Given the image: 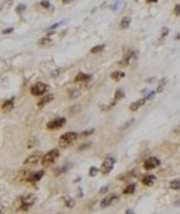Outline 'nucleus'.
<instances>
[{
	"instance_id": "obj_20",
	"label": "nucleus",
	"mask_w": 180,
	"mask_h": 214,
	"mask_svg": "<svg viewBox=\"0 0 180 214\" xmlns=\"http://www.w3.org/2000/svg\"><path fill=\"white\" fill-rule=\"evenodd\" d=\"M130 25V17H123L122 21H121V28L122 29H127Z\"/></svg>"
},
{
	"instance_id": "obj_6",
	"label": "nucleus",
	"mask_w": 180,
	"mask_h": 214,
	"mask_svg": "<svg viewBox=\"0 0 180 214\" xmlns=\"http://www.w3.org/2000/svg\"><path fill=\"white\" fill-rule=\"evenodd\" d=\"M114 164H115V159H114V157H111V156H108L105 160L103 161V165H101V168H100L101 174L108 175V174L111 172V170L114 168Z\"/></svg>"
},
{
	"instance_id": "obj_26",
	"label": "nucleus",
	"mask_w": 180,
	"mask_h": 214,
	"mask_svg": "<svg viewBox=\"0 0 180 214\" xmlns=\"http://www.w3.org/2000/svg\"><path fill=\"white\" fill-rule=\"evenodd\" d=\"M25 10H26V6H25V4H20V6L17 7V13H18V14H22Z\"/></svg>"
},
{
	"instance_id": "obj_3",
	"label": "nucleus",
	"mask_w": 180,
	"mask_h": 214,
	"mask_svg": "<svg viewBox=\"0 0 180 214\" xmlns=\"http://www.w3.org/2000/svg\"><path fill=\"white\" fill-rule=\"evenodd\" d=\"M35 202H36V197L33 195H25V196H22L21 199H20V210H22V211L29 210V207H32L35 204Z\"/></svg>"
},
{
	"instance_id": "obj_15",
	"label": "nucleus",
	"mask_w": 180,
	"mask_h": 214,
	"mask_svg": "<svg viewBox=\"0 0 180 214\" xmlns=\"http://www.w3.org/2000/svg\"><path fill=\"white\" fill-rule=\"evenodd\" d=\"M53 99H54L53 95H46V96H42V97H40V100L38 102V107H43V106H46V104H49Z\"/></svg>"
},
{
	"instance_id": "obj_22",
	"label": "nucleus",
	"mask_w": 180,
	"mask_h": 214,
	"mask_svg": "<svg viewBox=\"0 0 180 214\" xmlns=\"http://www.w3.org/2000/svg\"><path fill=\"white\" fill-rule=\"evenodd\" d=\"M104 49H105V46H104V45H97V46H94V47H92V49H90V53H92V54L100 53V52H103Z\"/></svg>"
},
{
	"instance_id": "obj_11",
	"label": "nucleus",
	"mask_w": 180,
	"mask_h": 214,
	"mask_svg": "<svg viewBox=\"0 0 180 214\" xmlns=\"http://www.w3.org/2000/svg\"><path fill=\"white\" fill-rule=\"evenodd\" d=\"M44 175V171H35V172H31L29 177L26 178V181L31 182V183H36L38 181H40Z\"/></svg>"
},
{
	"instance_id": "obj_10",
	"label": "nucleus",
	"mask_w": 180,
	"mask_h": 214,
	"mask_svg": "<svg viewBox=\"0 0 180 214\" xmlns=\"http://www.w3.org/2000/svg\"><path fill=\"white\" fill-rule=\"evenodd\" d=\"M118 195H115V193H111V195H108V196H105L103 200H101V203H100V206L103 207V209H105V207H108V206H111V204L114 203L115 200H118Z\"/></svg>"
},
{
	"instance_id": "obj_41",
	"label": "nucleus",
	"mask_w": 180,
	"mask_h": 214,
	"mask_svg": "<svg viewBox=\"0 0 180 214\" xmlns=\"http://www.w3.org/2000/svg\"><path fill=\"white\" fill-rule=\"evenodd\" d=\"M126 214H133V211H132V210H127Z\"/></svg>"
},
{
	"instance_id": "obj_32",
	"label": "nucleus",
	"mask_w": 180,
	"mask_h": 214,
	"mask_svg": "<svg viewBox=\"0 0 180 214\" xmlns=\"http://www.w3.org/2000/svg\"><path fill=\"white\" fill-rule=\"evenodd\" d=\"M155 93H157V90H151V92H150L148 95L146 96V99H147V100H150V99H152V97L155 96Z\"/></svg>"
},
{
	"instance_id": "obj_40",
	"label": "nucleus",
	"mask_w": 180,
	"mask_h": 214,
	"mask_svg": "<svg viewBox=\"0 0 180 214\" xmlns=\"http://www.w3.org/2000/svg\"><path fill=\"white\" fill-rule=\"evenodd\" d=\"M175 206H180V200H176V202H175Z\"/></svg>"
},
{
	"instance_id": "obj_25",
	"label": "nucleus",
	"mask_w": 180,
	"mask_h": 214,
	"mask_svg": "<svg viewBox=\"0 0 180 214\" xmlns=\"http://www.w3.org/2000/svg\"><path fill=\"white\" fill-rule=\"evenodd\" d=\"M97 172H98V168H96V167H90V170H89V175H90V177H96V175H97Z\"/></svg>"
},
{
	"instance_id": "obj_19",
	"label": "nucleus",
	"mask_w": 180,
	"mask_h": 214,
	"mask_svg": "<svg viewBox=\"0 0 180 214\" xmlns=\"http://www.w3.org/2000/svg\"><path fill=\"white\" fill-rule=\"evenodd\" d=\"M122 78H125V72H122V71H115L111 74V79H114V81H121Z\"/></svg>"
},
{
	"instance_id": "obj_35",
	"label": "nucleus",
	"mask_w": 180,
	"mask_h": 214,
	"mask_svg": "<svg viewBox=\"0 0 180 214\" xmlns=\"http://www.w3.org/2000/svg\"><path fill=\"white\" fill-rule=\"evenodd\" d=\"M90 146V143H86V145H82V146H79V150H83L86 149V148H89Z\"/></svg>"
},
{
	"instance_id": "obj_12",
	"label": "nucleus",
	"mask_w": 180,
	"mask_h": 214,
	"mask_svg": "<svg viewBox=\"0 0 180 214\" xmlns=\"http://www.w3.org/2000/svg\"><path fill=\"white\" fill-rule=\"evenodd\" d=\"M154 182H155V175H151V174H147L141 178V183L144 186H151Z\"/></svg>"
},
{
	"instance_id": "obj_1",
	"label": "nucleus",
	"mask_w": 180,
	"mask_h": 214,
	"mask_svg": "<svg viewBox=\"0 0 180 214\" xmlns=\"http://www.w3.org/2000/svg\"><path fill=\"white\" fill-rule=\"evenodd\" d=\"M76 139H78V134L69 131V132H65V134H63V135L60 136L58 143H60L61 148H68V146H71Z\"/></svg>"
},
{
	"instance_id": "obj_21",
	"label": "nucleus",
	"mask_w": 180,
	"mask_h": 214,
	"mask_svg": "<svg viewBox=\"0 0 180 214\" xmlns=\"http://www.w3.org/2000/svg\"><path fill=\"white\" fill-rule=\"evenodd\" d=\"M50 43H51L50 36H46V38H42V39L38 42V45H39V46H42V47H44V46H49Z\"/></svg>"
},
{
	"instance_id": "obj_18",
	"label": "nucleus",
	"mask_w": 180,
	"mask_h": 214,
	"mask_svg": "<svg viewBox=\"0 0 180 214\" xmlns=\"http://www.w3.org/2000/svg\"><path fill=\"white\" fill-rule=\"evenodd\" d=\"M123 96H125L123 90H122V89H118L117 92H115V97H114V102H112V104H111V106H114L117 102H119L121 99H123Z\"/></svg>"
},
{
	"instance_id": "obj_43",
	"label": "nucleus",
	"mask_w": 180,
	"mask_h": 214,
	"mask_svg": "<svg viewBox=\"0 0 180 214\" xmlns=\"http://www.w3.org/2000/svg\"><path fill=\"white\" fill-rule=\"evenodd\" d=\"M0 214H1V207H0Z\"/></svg>"
},
{
	"instance_id": "obj_29",
	"label": "nucleus",
	"mask_w": 180,
	"mask_h": 214,
	"mask_svg": "<svg viewBox=\"0 0 180 214\" xmlns=\"http://www.w3.org/2000/svg\"><path fill=\"white\" fill-rule=\"evenodd\" d=\"M94 132V129H89V131H85V132H82L80 134V136H89V135H92Z\"/></svg>"
},
{
	"instance_id": "obj_33",
	"label": "nucleus",
	"mask_w": 180,
	"mask_h": 214,
	"mask_svg": "<svg viewBox=\"0 0 180 214\" xmlns=\"http://www.w3.org/2000/svg\"><path fill=\"white\" fill-rule=\"evenodd\" d=\"M13 31H14V28H7V29H3L1 33H3V35H6V33H11Z\"/></svg>"
},
{
	"instance_id": "obj_5",
	"label": "nucleus",
	"mask_w": 180,
	"mask_h": 214,
	"mask_svg": "<svg viewBox=\"0 0 180 214\" xmlns=\"http://www.w3.org/2000/svg\"><path fill=\"white\" fill-rule=\"evenodd\" d=\"M46 92H47V85L44 82H36L31 86L32 96H43Z\"/></svg>"
},
{
	"instance_id": "obj_2",
	"label": "nucleus",
	"mask_w": 180,
	"mask_h": 214,
	"mask_svg": "<svg viewBox=\"0 0 180 214\" xmlns=\"http://www.w3.org/2000/svg\"><path fill=\"white\" fill-rule=\"evenodd\" d=\"M58 156H60V150L58 149H51L50 152H47L44 156L42 157V165L43 167H49V165H51L54 161L58 159Z\"/></svg>"
},
{
	"instance_id": "obj_7",
	"label": "nucleus",
	"mask_w": 180,
	"mask_h": 214,
	"mask_svg": "<svg viewBox=\"0 0 180 214\" xmlns=\"http://www.w3.org/2000/svg\"><path fill=\"white\" fill-rule=\"evenodd\" d=\"M40 161H42V156H40L39 152H36V153H32L29 157H26L24 160V165L25 167H32V165H36L38 163H40Z\"/></svg>"
},
{
	"instance_id": "obj_4",
	"label": "nucleus",
	"mask_w": 180,
	"mask_h": 214,
	"mask_svg": "<svg viewBox=\"0 0 180 214\" xmlns=\"http://www.w3.org/2000/svg\"><path fill=\"white\" fill-rule=\"evenodd\" d=\"M65 122H67V120H65L64 117L53 118L51 121H49V122L46 124V128L49 129V131H55V129L63 128L64 125H65Z\"/></svg>"
},
{
	"instance_id": "obj_23",
	"label": "nucleus",
	"mask_w": 180,
	"mask_h": 214,
	"mask_svg": "<svg viewBox=\"0 0 180 214\" xmlns=\"http://www.w3.org/2000/svg\"><path fill=\"white\" fill-rule=\"evenodd\" d=\"M169 186H170V189H175V191L180 189V179H175V181H170V182H169Z\"/></svg>"
},
{
	"instance_id": "obj_31",
	"label": "nucleus",
	"mask_w": 180,
	"mask_h": 214,
	"mask_svg": "<svg viewBox=\"0 0 180 214\" xmlns=\"http://www.w3.org/2000/svg\"><path fill=\"white\" fill-rule=\"evenodd\" d=\"M74 204H75V202L71 199V200H67V203H65V206L68 207V209H72L74 207Z\"/></svg>"
},
{
	"instance_id": "obj_36",
	"label": "nucleus",
	"mask_w": 180,
	"mask_h": 214,
	"mask_svg": "<svg viewBox=\"0 0 180 214\" xmlns=\"http://www.w3.org/2000/svg\"><path fill=\"white\" fill-rule=\"evenodd\" d=\"M105 192H108V186H104V188L100 189V193H105Z\"/></svg>"
},
{
	"instance_id": "obj_27",
	"label": "nucleus",
	"mask_w": 180,
	"mask_h": 214,
	"mask_svg": "<svg viewBox=\"0 0 180 214\" xmlns=\"http://www.w3.org/2000/svg\"><path fill=\"white\" fill-rule=\"evenodd\" d=\"M39 6H40V7H43V9H49V7H50V3H49L47 0H43V1H40V3H39Z\"/></svg>"
},
{
	"instance_id": "obj_30",
	"label": "nucleus",
	"mask_w": 180,
	"mask_h": 214,
	"mask_svg": "<svg viewBox=\"0 0 180 214\" xmlns=\"http://www.w3.org/2000/svg\"><path fill=\"white\" fill-rule=\"evenodd\" d=\"M132 175H133V171H132V172H126L125 175H121V177H119V179H126V178H130Z\"/></svg>"
},
{
	"instance_id": "obj_8",
	"label": "nucleus",
	"mask_w": 180,
	"mask_h": 214,
	"mask_svg": "<svg viewBox=\"0 0 180 214\" xmlns=\"http://www.w3.org/2000/svg\"><path fill=\"white\" fill-rule=\"evenodd\" d=\"M159 164H161V163H159V159H157V157H148L147 160L143 163V168L147 170V171H151V170L159 167Z\"/></svg>"
},
{
	"instance_id": "obj_17",
	"label": "nucleus",
	"mask_w": 180,
	"mask_h": 214,
	"mask_svg": "<svg viewBox=\"0 0 180 214\" xmlns=\"http://www.w3.org/2000/svg\"><path fill=\"white\" fill-rule=\"evenodd\" d=\"M135 191H136V185L135 183H127L125 186V189H123V193L125 195H132V193H135Z\"/></svg>"
},
{
	"instance_id": "obj_38",
	"label": "nucleus",
	"mask_w": 180,
	"mask_h": 214,
	"mask_svg": "<svg viewBox=\"0 0 180 214\" xmlns=\"http://www.w3.org/2000/svg\"><path fill=\"white\" fill-rule=\"evenodd\" d=\"M61 1H63L64 4H68V3H71V1H72V0H61Z\"/></svg>"
},
{
	"instance_id": "obj_39",
	"label": "nucleus",
	"mask_w": 180,
	"mask_h": 214,
	"mask_svg": "<svg viewBox=\"0 0 180 214\" xmlns=\"http://www.w3.org/2000/svg\"><path fill=\"white\" fill-rule=\"evenodd\" d=\"M147 1H148V3H157L158 0H147Z\"/></svg>"
},
{
	"instance_id": "obj_13",
	"label": "nucleus",
	"mask_w": 180,
	"mask_h": 214,
	"mask_svg": "<svg viewBox=\"0 0 180 214\" xmlns=\"http://www.w3.org/2000/svg\"><path fill=\"white\" fill-rule=\"evenodd\" d=\"M147 102V99L146 97H143V99H138V100H136V102H133L132 104H130V110L132 111H136V110H138L140 107L144 106V103Z\"/></svg>"
},
{
	"instance_id": "obj_37",
	"label": "nucleus",
	"mask_w": 180,
	"mask_h": 214,
	"mask_svg": "<svg viewBox=\"0 0 180 214\" xmlns=\"http://www.w3.org/2000/svg\"><path fill=\"white\" fill-rule=\"evenodd\" d=\"M168 32H169V31H168V28H164V32H162V36H166V35H168Z\"/></svg>"
},
{
	"instance_id": "obj_28",
	"label": "nucleus",
	"mask_w": 180,
	"mask_h": 214,
	"mask_svg": "<svg viewBox=\"0 0 180 214\" xmlns=\"http://www.w3.org/2000/svg\"><path fill=\"white\" fill-rule=\"evenodd\" d=\"M165 84H166V79H162L161 82H159V86H158V92H161L164 88H165Z\"/></svg>"
},
{
	"instance_id": "obj_16",
	"label": "nucleus",
	"mask_w": 180,
	"mask_h": 214,
	"mask_svg": "<svg viewBox=\"0 0 180 214\" xmlns=\"http://www.w3.org/2000/svg\"><path fill=\"white\" fill-rule=\"evenodd\" d=\"M92 79V75L85 74V72H79V74L75 76V82H87Z\"/></svg>"
},
{
	"instance_id": "obj_24",
	"label": "nucleus",
	"mask_w": 180,
	"mask_h": 214,
	"mask_svg": "<svg viewBox=\"0 0 180 214\" xmlns=\"http://www.w3.org/2000/svg\"><path fill=\"white\" fill-rule=\"evenodd\" d=\"M68 95H69L71 99H75V97L79 96V90H78V89H71V90L68 92Z\"/></svg>"
},
{
	"instance_id": "obj_9",
	"label": "nucleus",
	"mask_w": 180,
	"mask_h": 214,
	"mask_svg": "<svg viewBox=\"0 0 180 214\" xmlns=\"http://www.w3.org/2000/svg\"><path fill=\"white\" fill-rule=\"evenodd\" d=\"M136 58H137V53H136L135 50H129V52H126L123 60H122L119 64L121 65H129V64H132L133 61H136Z\"/></svg>"
},
{
	"instance_id": "obj_14",
	"label": "nucleus",
	"mask_w": 180,
	"mask_h": 214,
	"mask_svg": "<svg viewBox=\"0 0 180 214\" xmlns=\"http://www.w3.org/2000/svg\"><path fill=\"white\" fill-rule=\"evenodd\" d=\"M13 107H14V97L9 99L7 102H4L3 106H1V110H3V113H9V111L13 110Z\"/></svg>"
},
{
	"instance_id": "obj_34",
	"label": "nucleus",
	"mask_w": 180,
	"mask_h": 214,
	"mask_svg": "<svg viewBox=\"0 0 180 214\" xmlns=\"http://www.w3.org/2000/svg\"><path fill=\"white\" fill-rule=\"evenodd\" d=\"M175 14H176V15H180V4H176V6H175Z\"/></svg>"
},
{
	"instance_id": "obj_42",
	"label": "nucleus",
	"mask_w": 180,
	"mask_h": 214,
	"mask_svg": "<svg viewBox=\"0 0 180 214\" xmlns=\"http://www.w3.org/2000/svg\"><path fill=\"white\" fill-rule=\"evenodd\" d=\"M176 39H177V41H180V35H177V36H176Z\"/></svg>"
}]
</instances>
